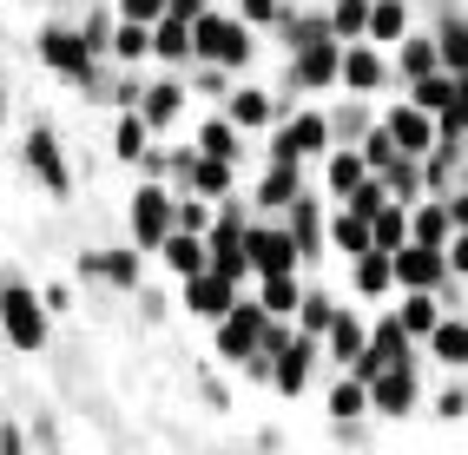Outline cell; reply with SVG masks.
<instances>
[{"label": "cell", "instance_id": "6da1fadb", "mask_svg": "<svg viewBox=\"0 0 468 455\" xmlns=\"http://www.w3.org/2000/svg\"><path fill=\"white\" fill-rule=\"evenodd\" d=\"M47 297L34 284H0V337H7L20 356H40L47 350Z\"/></svg>", "mask_w": 468, "mask_h": 455}, {"label": "cell", "instance_id": "7a4b0ae2", "mask_svg": "<svg viewBox=\"0 0 468 455\" xmlns=\"http://www.w3.org/2000/svg\"><path fill=\"white\" fill-rule=\"evenodd\" d=\"M264 330H271L264 297H238V303H231V317H218V323H211V356H225V363H251V356L264 350Z\"/></svg>", "mask_w": 468, "mask_h": 455}, {"label": "cell", "instance_id": "3957f363", "mask_svg": "<svg viewBox=\"0 0 468 455\" xmlns=\"http://www.w3.org/2000/svg\"><path fill=\"white\" fill-rule=\"evenodd\" d=\"M192 40H198V59L205 67H225V73H238L244 59H251V20L244 14H205V20H192Z\"/></svg>", "mask_w": 468, "mask_h": 455}, {"label": "cell", "instance_id": "277c9868", "mask_svg": "<svg viewBox=\"0 0 468 455\" xmlns=\"http://www.w3.org/2000/svg\"><path fill=\"white\" fill-rule=\"evenodd\" d=\"M330 139H336V119H330V112H297V119H284V126L271 132V165L324 159V152H336Z\"/></svg>", "mask_w": 468, "mask_h": 455}, {"label": "cell", "instance_id": "5b68a950", "mask_svg": "<svg viewBox=\"0 0 468 455\" xmlns=\"http://www.w3.org/2000/svg\"><path fill=\"white\" fill-rule=\"evenodd\" d=\"M40 59L73 86H100V53L86 47L80 26H40Z\"/></svg>", "mask_w": 468, "mask_h": 455}, {"label": "cell", "instance_id": "8992f818", "mask_svg": "<svg viewBox=\"0 0 468 455\" xmlns=\"http://www.w3.org/2000/svg\"><path fill=\"white\" fill-rule=\"evenodd\" d=\"M172 231H178V198L152 178V185L133 192V245H139V251H165Z\"/></svg>", "mask_w": 468, "mask_h": 455}, {"label": "cell", "instance_id": "52a82bcc", "mask_svg": "<svg viewBox=\"0 0 468 455\" xmlns=\"http://www.w3.org/2000/svg\"><path fill=\"white\" fill-rule=\"evenodd\" d=\"M20 159H27V172H34L53 198H73V165H67V152H59V139L47 126H34L20 139Z\"/></svg>", "mask_w": 468, "mask_h": 455}, {"label": "cell", "instance_id": "ba28073f", "mask_svg": "<svg viewBox=\"0 0 468 455\" xmlns=\"http://www.w3.org/2000/svg\"><path fill=\"white\" fill-rule=\"evenodd\" d=\"M244 231H251V225H244L238 211H218V225L205 231V245H211V270H218V278H231V284L251 278V251H244Z\"/></svg>", "mask_w": 468, "mask_h": 455}, {"label": "cell", "instance_id": "9c48e42d", "mask_svg": "<svg viewBox=\"0 0 468 455\" xmlns=\"http://www.w3.org/2000/svg\"><path fill=\"white\" fill-rule=\"evenodd\" d=\"M244 251H251V270H258V278H291V270L303 264L297 238L277 231V225H251V231H244Z\"/></svg>", "mask_w": 468, "mask_h": 455}, {"label": "cell", "instance_id": "30bf717a", "mask_svg": "<svg viewBox=\"0 0 468 455\" xmlns=\"http://www.w3.org/2000/svg\"><path fill=\"white\" fill-rule=\"evenodd\" d=\"M291 86L297 93H330V86H343V40H317V47H303L297 53V67H291Z\"/></svg>", "mask_w": 468, "mask_h": 455}, {"label": "cell", "instance_id": "8fae6325", "mask_svg": "<svg viewBox=\"0 0 468 455\" xmlns=\"http://www.w3.org/2000/svg\"><path fill=\"white\" fill-rule=\"evenodd\" d=\"M383 126H389V139L402 145V159H429V152L442 145V126H435V112H422L416 100H410V106H396Z\"/></svg>", "mask_w": 468, "mask_h": 455}, {"label": "cell", "instance_id": "7c38bea8", "mask_svg": "<svg viewBox=\"0 0 468 455\" xmlns=\"http://www.w3.org/2000/svg\"><path fill=\"white\" fill-rule=\"evenodd\" d=\"M449 278V251H435V245H402L396 251V284L402 291H442Z\"/></svg>", "mask_w": 468, "mask_h": 455}, {"label": "cell", "instance_id": "4fadbf2b", "mask_svg": "<svg viewBox=\"0 0 468 455\" xmlns=\"http://www.w3.org/2000/svg\"><path fill=\"white\" fill-rule=\"evenodd\" d=\"M317 350H324V337H291V350L277 356V370H271V389L277 397H303V383H310V370H317Z\"/></svg>", "mask_w": 468, "mask_h": 455}, {"label": "cell", "instance_id": "5bb4252c", "mask_svg": "<svg viewBox=\"0 0 468 455\" xmlns=\"http://www.w3.org/2000/svg\"><path fill=\"white\" fill-rule=\"evenodd\" d=\"M231 303H238V284L231 278H218V270H198V278H185V311L218 323V317H231Z\"/></svg>", "mask_w": 468, "mask_h": 455}, {"label": "cell", "instance_id": "9a60e30c", "mask_svg": "<svg viewBox=\"0 0 468 455\" xmlns=\"http://www.w3.org/2000/svg\"><path fill=\"white\" fill-rule=\"evenodd\" d=\"M369 409L389 416V422L410 416V409H416V363H402V370H383L377 383H369Z\"/></svg>", "mask_w": 468, "mask_h": 455}, {"label": "cell", "instance_id": "2e32d148", "mask_svg": "<svg viewBox=\"0 0 468 455\" xmlns=\"http://www.w3.org/2000/svg\"><path fill=\"white\" fill-rule=\"evenodd\" d=\"M383 79H389V59H383L377 40H350L343 47V86H350V93H377Z\"/></svg>", "mask_w": 468, "mask_h": 455}, {"label": "cell", "instance_id": "e0dca14e", "mask_svg": "<svg viewBox=\"0 0 468 455\" xmlns=\"http://www.w3.org/2000/svg\"><path fill=\"white\" fill-rule=\"evenodd\" d=\"M152 59H165V67H185V59H198V40H192V20H152Z\"/></svg>", "mask_w": 468, "mask_h": 455}, {"label": "cell", "instance_id": "ac0fdd59", "mask_svg": "<svg viewBox=\"0 0 468 455\" xmlns=\"http://www.w3.org/2000/svg\"><path fill=\"white\" fill-rule=\"evenodd\" d=\"M363 178H369L363 145H336V152H324V185H330V198H350Z\"/></svg>", "mask_w": 468, "mask_h": 455}, {"label": "cell", "instance_id": "d6986e66", "mask_svg": "<svg viewBox=\"0 0 468 455\" xmlns=\"http://www.w3.org/2000/svg\"><path fill=\"white\" fill-rule=\"evenodd\" d=\"M159 258H165L172 278H198V270H211V245H205V231H172Z\"/></svg>", "mask_w": 468, "mask_h": 455}, {"label": "cell", "instance_id": "ffe728a7", "mask_svg": "<svg viewBox=\"0 0 468 455\" xmlns=\"http://www.w3.org/2000/svg\"><path fill=\"white\" fill-rule=\"evenodd\" d=\"M410 231H416V245L449 251V238H455V211H449V198H422V205L410 211Z\"/></svg>", "mask_w": 468, "mask_h": 455}, {"label": "cell", "instance_id": "44dd1931", "mask_svg": "<svg viewBox=\"0 0 468 455\" xmlns=\"http://www.w3.org/2000/svg\"><path fill=\"white\" fill-rule=\"evenodd\" d=\"M291 238H297L303 264H317V258H324V238H330V225H324V211H317V198H310V192L291 205Z\"/></svg>", "mask_w": 468, "mask_h": 455}, {"label": "cell", "instance_id": "7402d4cb", "mask_svg": "<svg viewBox=\"0 0 468 455\" xmlns=\"http://www.w3.org/2000/svg\"><path fill=\"white\" fill-rule=\"evenodd\" d=\"M410 323H402V317H377V330H369V356H377L383 363V370H402V363H416L410 356Z\"/></svg>", "mask_w": 468, "mask_h": 455}, {"label": "cell", "instance_id": "603a6c76", "mask_svg": "<svg viewBox=\"0 0 468 455\" xmlns=\"http://www.w3.org/2000/svg\"><path fill=\"white\" fill-rule=\"evenodd\" d=\"M185 93H192V86H178V79H159V86H145V100H139L145 126H152V132H165L172 119H178V106H185Z\"/></svg>", "mask_w": 468, "mask_h": 455}, {"label": "cell", "instance_id": "cb8c5ba5", "mask_svg": "<svg viewBox=\"0 0 468 455\" xmlns=\"http://www.w3.org/2000/svg\"><path fill=\"white\" fill-rule=\"evenodd\" d=\"M225 112H231V126L238 132H258V126H271V93H264V86H238V93L225 100Z\"/></svg>", "mask_w": 468, "mask_h": 455}, {"label": "cell", "instance_id": "d4e9b609", "mask_svg": "<svg viewBox=\"0 0 468 455\" xmlns=\"http://www.w3.org/2000/svg\"><path fill=\"white\" fill-rule=\"evenodd\" d=\"M369 40H377V47H402V40H410V7H402V0H369Z\"/></svg>", "mask_w": 468, "mask_h": 455}, {"label": "cell", "instance_id": "484cf974", "mask_svg": "<svg viewBox=\"0 0 468 455\" xmlns=\"http://www.w3.org/2000/svg\"><path fill=\"white\" fill-rule=\"evenodd\" d=\"M410 100H416L422 112H435V119H449V112H455V100H462V79H455V73H429V79H416V86H410Z\"/></svg>", "mask_w": 468, "mask_h": 455}, {"label": "cell", "instance_id": "4316f807", "mask_svg": "<svg viewBox=\"0 0 468 455\" xmlns=\"http://www.w3.org/2000/svg\"><path fill=\"white\" fill-rule=\"evenodd\" d=\"M330 245L343 251V258H363V251H377V231H369V218H356L350 205L330 218Z\"/></svg>", "mask_w": 468, "mask_h": 455}, {"label": "cell", "instance_id": "83f0119b", "mask_svg": "<svg viewBox=\"0 0 468 455\" xmlns=\"http://www.w3.org/2000/svg\"><path fill=\"white\" fill-rule=\"evenodd\" d=\"M350 278H356L363 297H383V291L396 284V251H363V258H350Z\"/></svg>", "mask_w": 468, "mask_h": 455}, {"label": "cell", "instance_id": "f1b7e54d", "mask_svg": "<svg viewBox=\"0 0 468 455\" xmlns=\"http://www.w3.org/2000/svg\"><path fill=\"white\" fill-rule=\"evenodd\" d=\"M429 356L449 363V370H468V317H442L429 337Z\"/></svg>", "mask_w": 468, "mask_h": 455}, {"label": "cell", "instance_id": "f546056e", "mask_svg": "<svg viewBox=\"0 0 468 455\" xmlns=\"http://www.w3.org/2000/svg\"><path fill=\"white\" fill-rule=\"evenodd\" d=\"M369 231H377V251H402V245H416V231H410V205L389 198L377 218H369Z\"/></svg>", "mask_w": 468, "mask_h": 455}, {"label": "cell", "instance_id": "4dcf8cb0", "mask_svg": "<svg viewBox=\"0 0 468 455\" xmlns=\"http://www.w3.org/2000/svg\"><path fill=\"white\" fill-rule=\"evenodd\" d=\"M396 67H402V79H429V73H442V47H435L429 34H410L402 40V53H396Z\"/></svg>", "mask_w": 468, "mask_h": 455}, {"label": "cell", "instance_id": "1f68e13d", "mask_svg": "<svg viewBox=\"0 0 468 455\" xmlns=\"http://www.w3.org/2000/svg\"><path fill=\"white\" fill-rule=\"evenodd\" d=\"M145 139H152V126H145V112H139V106H126V112L112 119V152H119V159H133V165H139L145 152H152Z\"/></svg>", "mask_w": 468, "mask_h": 455}, {"label": "cell", "instance_id": "d6a6232c", "mask_svg": "<svg viewBox=\"0 0 468 455\" xmlns=\"http://www.w3.org/2000/svg\"><path fill=\"white\" fill-rule=\"evenodd\" d=\"M297 198H303L297 165H271V172L258 178V205H264V211H284V205H297Z\"/></svg>", "mask_w": 468, "mask_h": 455}, {"label": "cell", "instance_id": "836d02e7", "mask_svg": "<svg viewBox=\"0 0 468 455\" xmlns=\"http://www.w3.org/2000/svg\"><path fill=\"white\" fill-rule=\"evenodd\" d=\"M363 350H369V330H363L356 317H343V311H336L330 337H324V356H330V363H356Z\"/></svg>", "mask_w": 468, "mask_h": 455}, {"label": "cell", "instance_id": "e575fe53", "mask_svg": "<svg viewBox=\"0 0 468 455\" xmlns=\"http://www.w3.org/2000/svg\"><path fill=\"white\" fill-rule=\"evenodd\" d=\"M139 245L133 251H106V258H86V270H100V278L112 284V291H139Z\"/></svg>", "mask_w": 468, "mask_h": 455}, {"label": "cell", "instance_id": "d590c367", "mask_svg": "<svg viewBox=\"0 0 468 455\" xmlns=\"http://www.w3.org/2000/svg\"><path fill=\"white\" fill-rule=\"evenodd\" d=\"M324 409H330L336 422H356V416H369V383H363V376H343V383H330Z\"/></svg>", "mask_w": 468, "mask_h": 455}, {"label": "cell", "instance_id": "8d00e7d4", "mask_svg": "<svg viewBox=\"0 0 468 455\" xmlns=\"http://www.w3.org/2000/svg\"><path fill=\"white\" fill-rule=\"evenodd\" d=\"M192 192L211 198V205H225V198H231V159H205V152H198V165H192Z\"/></svg>", "mask_w": 468, "mask_h": 455}, {"label": "cell", "instance_id": "74e56055", "mask_svg": "<svg viewBox=\"0 0 468 455\" xmlns=\"http://www.w3.org/2000/svg\"><path fill=\"white\" fill-rule=\"evenodd\" d=\"M396 317L410 323V337H435V323H442V303H435V291H410Z\"/></svg>", "mask_w": 468, "mask_h": 455}, {"label": "cell", "instance_id": "f35d334b", "mask_svg": "<svg viewBox=\"0 0 468 455\" xmlns=\"http://www.w3.org/2000/svg\"><path fill=\"white\" fill-rule=\"evenodd\" d=\"M258 284H264L258 297H264V311H271V317H297V311H303V284H297V270H291V278H258Z\"/></svg>", "mask_w": 468, "mask_h": 455}, {"label": "cell", "instance_id": "ab89813d", "mask_svg": "<svg viewBox=\"0 0 468 455\" xmlns=\"http://www.w3.org/2000/svg\"><path fill=\"white\" fill-rule=\"evenodd\" d=\"M435 47H442V73L468 79V20H442V34H435Z\"/></svg>", "mask_w": 468, "mask_h": 455}, {"label": "cell", "instance_id": "60d3db41", "mask_svg": "<svg viewBox=\"0 0 468 455\" xmlns=\"http://www.w3.org/2000/svg\"><path fill=\"white\" fill-rule=\"evenodd\" d=\"M330 323H336V303L324 291H303V311H297V330L303 337H330Z\"/></svg>", "mask_w": 468, "mask_h": 455}, {"label": "cell", "instance_id": "b9f144b4", "mask_svg": "<svg viewBox=\"0 0 468 455\" xmlns=\"http://www.w3.org/2000/svg\"><path fill=\"white\" fill-rule=\"evenodd\" d=\"M330 26H336V40H369V0H336Z\"/></svg>", "mask_w": 468, "mask_h": 455}, {"label": "cell", "instance_id": "7bdbcfd3", "mask_svg": "<svg viewBox=\"0 0 468 455\" xmlns=\"http://www.w3.org/2000/svg\"><path fill=\"white\" fill-rule=\"evenodd\" d=\"M198 152H205V159H238V152H244V145H238V126H231V112L211 119V126L198 132Z\"/></svg>", "mask_w": 468, "mask_h": 455}, {"label": "cell", "instance_id": "ee69618b", "mask_svg": "<svg viewBox=\"0 0 468 455\" xmlns=\"http://www.w3.org/2000/svg\"><path fill=\"white\" fill-rule=\"evenodd\" d=\"M336 26H330V14H303V20H284V47L291 53H303V47H317V40H330Z\"/></svg>", "mask_w": 468, "mask_h": 455}, {"label": "cell", "instance_id": "f6af8a7d", "mask_svg": "<svg viewBox=\"0 0 468 455\" xmlns=\"http://www.w3.org/2000/svg\"><path fill=\"white\" fill-rule=\"evenodd\" d=\"M363 159H369V172H377V178H383V172H389V165L402 159V145L389 139V126H377V132H363Z\"/></svg>", "mask_w": 468, "mask_h": 455}, {"label": "cell", "instance_id": "bcb514c9", "mask_svg": "<svg viewBox=\"0 0 468 455\" xmlns=\"http://www.w3.org/2000/svg\"><path fill=\"white\" fill-rule=\"evenodd\" d=\"M112 53H119V59H145V53H152V26H145V20H119Z\"/></svg>", "mask_w": 468, "mask_h": 455}, {"label": "cell", "instance_id": "7dc6e473", "mask_svg": "<svg viewBox=\"0 0 468 455\" xmlns=\"http://www.w3.org/2000/svg\"><path fill=\"white\" fill-rule=\"evenodd\" d=\"M218 211H225V205H211V198H178V231H211L218 225Z\"/></svg>", "mask_w": 468, "mask_h": 455}, {"label": "cell", "instance_id": "c3c4849f", "mask_svg": "<svg viewBox=\"0 0 468 455\" xmlns=\"http://www.w3.org/2000/svg\"><path fill=\"white\" fill-rule=\"evenodd\" d=\"M80 34H86V47H92V53H112V34H119V20H112L106 7H92Z\"/></svg>", "mask_w": 468, "mask_h": 455}, {"label": "cell", "instance_id": "681fc988", "mask_svg": "<svg viewBox=\"0 0 468 455\" xmlns=\"http://www.w3.org/2000/svg\"><path fill=\"white\" fill-rule=\"evenodd\" d=\"M238 14L251 26H284V0H238Z\"/></svg>", "mask_w": 468, "mask_h": 455}, {"label": "cell", "instance_id": "f907efd6", "mask_svg": "<svg viewBox=\"0 0 468 455\" xmlns=\"http://www.w3.org/2000/svg\"><path fill=\"white\" fill-rule=\"evenodd\" d=\"M165 14H172V0H119V20H145L152 26V20H165Z\"/></svg>", "mask_w": 468, "mask_h": 455}, {"label": "cell", "instance_id": "816d5d0a", "mask_svg": "<svg viewBox=\"0 0 468 455\" xmlns=\"http://www.w3.org/2000/svg\"><path fill=\"white\" fill-rule=\"evenodd\" d=\"M435 416H442V422H462V416H468V397H462V389H442V397H435Z\"/></svg>", "mask_w": 468, "mask_h": 455}, {"label": "cell", "instance_id": "f5cc1de1", "mask_svg": "<svg viewBox=\"0 0 468 455\" xmlns=\"http://www.w3.org/2000/svg\"><path fill=\"white\" fill-rule=\"evenodd\" d=\"M449 270H455V278H468V231L449 238Z\"/></svg>", "mask_w": 468, "mask_h": 455}, {"label": "cell", "instance_id": "db71d44e", "mask_svg": "<svg viewBox=\"0 0 468 455\" xmlns=\"http://www.w3.org/2000/svg\"><path fill=\"white\" fill-rule=\"evenodd\" d=\"M449 198V211H455V231H468V185H455V192H442Z\"/></svg>", "mask_w": 468, "mask_h": 455}, {"label": "cell", "instance_id": "11a10c76", "mask_svg": "<svg viewBox=\"0 0 468 455\" xmlns=\"http://www.w3.org/2000/svg\"><path fill=\"white\" fill-rule=\"evenodd\" d=\"M0 455H27V436L14 429V422H0Z\"/></svg>", "mask_w": 468, "mask_h": 455}, {"label": "cell", "instance_id": "9f6ffc18", "mask_svg": "<svg viewBox=\"0 0 468 455\" xmlns=\"http://www.w3.org/2000/svg\"><path fill=\"white\" fill-rule=\"evenodd\" d=\"M172 14H178V20H205L211 0H172Z\"/></svg>", "mask_w": 468, "mask_h": 455}, {"label": "cell", "instance_id": "6f0895ef", "mask_svg": "<svg viewBox=\"0 0 468 455\" xmlns=\"http://www.w3.org/2000/svg\"><path fill=\"white\" fill-rule=\"evenodd\" d=\"M40 297H47V311H53V317H59V311H67V303H73V291H67V284H47Z\"/></svg>", "mask_w": 468, "mask_h": 455}, {"label": "cell", "instance_id": "680465c9", "mask_svg": "<svg viewBox=\"0 0 468 455\" xmlns=\"http://www.w3.org/2000/svg\"><path fill=\"white\" fill-rule=\"evenodd\" d=\"M455 126H462V139H468V79H462V100H455Z\"/></svg>", "mask_w": 468, "mask_h": 455}]
</instances>
